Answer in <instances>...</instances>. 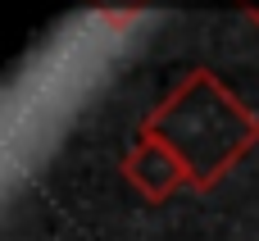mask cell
I'll return each instance as SVG.
<instances>
[{
    "instance_id": "1",
    "label": "cell",
    "mask_w": 259,
    "mask_h": 241,
    "mask_svg": "<svg viewBox=\"0 0 259 241\" xmlns=\"http://www.w3.org/2000/svg\"><path fill=\"white\" fill-rule=\"evenodd\" d=\"M187 169V187L214 191L259 146V114L214 73L191 68L141 123Z\"/></svg>"
},
{
    "instance_id": "4",
    "label": "cell",
    "mask_w": 259,
    "mask_h": 241,
    "mask_svg": "<svg viewBox=\"0 0 259 241\" xmlns=\"http://www.w3.org/2000/svg\"><path fill=\"white\" fill-rule=\"evenodd\" d=\"M96 5H114V0H96Z\"/></svg>"
},
{
    "instance_id": "2",
    "label": "cell",
    "mask_w": 259,
    "mask_h": 241,
    "mask_svg": "<svg viewBox=\"0 0 259 241\" xmlns=\"http://www.w3.org/2000/svg\"><path fill=\"white\" fill-rule=\"evenodd\" d=\"M123 178L132 182L137 196H146L150 205H159V200H168V196L187 182V169H182V159H178L159 137H150V132L137 128V141H132V150L123 155Z\"/></svg>"
},
{
    "instance_id": "3",
    "label": "cell",
    "mask_w": 259,
    "mask_h": 241,
    "mask_svg": "<svg viewBox=\"0 0 259 241\" xmlns=\"http://www.w3.org/2000/svg\"><path fill=\"white\" fill-rule=\"evenodd\" d=\"M237 5H241V9H246V14H250V18L259 23V0H237Z\"/></svg>"
}]
</instances>
